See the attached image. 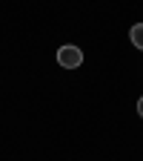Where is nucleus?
Wrapping results in <instances>:
<instances>
[{
  "instance_id": "nucleus-1",
  "label": "nucleus",
  "mask_w": 143,
  "mask_h": 161,
  "mask_svg": "<svg viewBox=\"0 0 143 161\" xmlns=\"http://www.w3.org/2000/svg\"><path fill=\"white\" fill-rule=\"evenodd\" d=\"M57 64L63 69H77L80 64H83V52H80L77 46H72V43H66V46L57 49Z\"/></svg>"
},
{
  "instance_id": "nucleus-3",
  "label": "nucleus",
  "mask_w": 143,
  "mask_h": 161,
  "mask_svg": "<svg viewBox=\"0 0 143 161\" xmlns=\"http://www.w3.org/2000/svg\"><path fill=\"white\" fill-rule=\"evenodd\" d=\"M137 115H140V118H143V95H140V98H137Z\"/></svg>"
},
{
  "instance_id": "nucleus-2",
  "label": "nucleus",
  "mask_w": 143,
  "mask_h": 161,
  "mask_svg": "<svg viewBox=\"0 0 143 161\" xmlns=\"http://www.w3.org/2000/svg\"><path fill=\"white\" fill-rule=\"evenodd\" d=\"M129 37H132V43L143 52V23H135V26H132V32H129Z\"/></svg>"
}]
</instances>
